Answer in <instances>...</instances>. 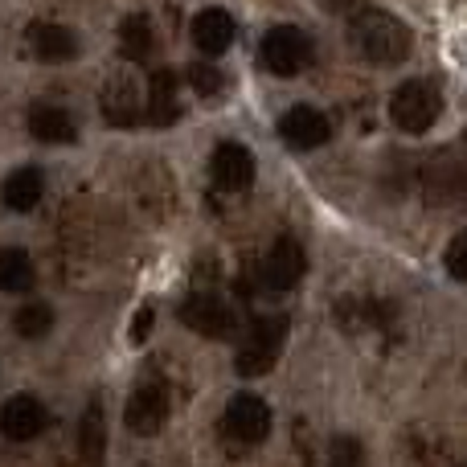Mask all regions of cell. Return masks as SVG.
Returning a JSON list of instances; mask_svg holds the SVG:
<instances>
[{
    "label": "cell",
    "instance_id": "obj_1",
    "mask_svg": "<svg viewBox=\"0 0 467 467\" xmlns=\"http://www.w3.org/2000/svg\"><path fill=\"white\" fill-rule=\"evenodd\" d=\"M348 41L373 66H398L414 49V37L402 16L386 13V8H365V5L348 16Z\"/></svg>",
    "mask_w": 467,
    "mask_h": 467
},
{
    "label": "cell",
    "instance_id": "obj_2",
    "mask_svg": "<svg viewBox=\"0 0 467 467\" xmlns=\"http://www.w3.org/2000/svg\"><path fill=\"white\" fill-rule=\"evenodd\" d=\"M439 115H443V90L431 78L402 82V87L394 90V99H389V119H394V128L406 131V136L431 131L439 123Z\"/></svg>",
    "mask_w": 467,
    "mask_h": 467
},
{
    "label": "cell",
    "instance_id": "obj_3",
    "mask_svg": "<svg viewBox=\"0 0 467 467\" xmlns=\"http://www.w3.org/2000/svg\"><path fill=\"white\" fill-rule=\"evenodd\" d=\"M422 189L431 205H463L467 202V144H447L422 169Z\"/></svg>",
    "mask_w": 467,
    "mask_h": 467
},
{
    "label": "cell",
    "instance_id": "obj_4",
    "mask_svg": "<svg viewBox=\"0 0 467 467\" xmlns=\"http://www.w3.org/2000/svg\"><path fill=\"white\" fill-rule=\"evenodd\" d=\"M283 340H287V320H283V316H258L246 345L238 348V361H234L242 378H263V373H271L275 361L283 357Z\"/></svg>",
    "mask_w": 467,
    "mask_h": 467
},
{
    "label": "cell",
    "instance_id": "obj_5",
    "mask_svg": "<svg viewBox=\"0 0 467 467\" xmlns=\"http://www.w3.org/2000/svg\"><path fill=\"white\" fill-rule=\"evenodd\" d=\"M263 66L271 74H279V78L307 70L312 66V41H307V33L296 29V25H275L263 37Z\"/></svg>",
    "mask_w": 467,
    "mask_h": 467
},
{
    "label": "cell",
    "instance_id": "obj_6",
    "mask_svg": "<svg viewBox=\"0 0 467 467\" xmlns=\"http://www.w3.org/2000/svg\"><path fill=\"white\" fill-rule=\"evenodd\" d=\"M222 431H226L230 443L238 447H258L271 435V406L258 394H234L226 414H222Z\"/></svg>",
    "mask_w": 467,
    "mask_h": 467
},
{
    "label": "cell",
    "instance_id": "obj_7",
    "mask_svg": "<svg viewBox=\"0 0 467 467\" xmlns=\"http://www.w3.org/2000/svg\"><path fill=\"white\" fill-rule=\"evenodd\" d=\"M164 419H169V389L152 378L140 381V386L131 389L128 406H123L128 431H136V435H156V431L164 427Z\"/></svg>",
    "mask_w": 467,
    "mask_h": 467
},
{
    "label": "cell",
    "instance_id": "obj_8",
    "mask_svg": "<svg viewBox=\"0 0 467 467\" xmlns=\"http://www.w3.org/2000/svg\"><path fill=\"white\" fill-rule=\"evenodd\" d=\"M181 324L202 332V337H230L234 312H230L226 299L210 296V291H197V296H189L185 304H181Z\"/></svg>",
    "mask_w": 467,
    "mask_h": 467
},
{
    "label": "cell",
    "instance_id": "obj_9",
    "mask_svg": "<svg viewBox=\"0 0 467 467\" xmlns=\"http://www.w3.org/2000/svg\"><path fill=\"white\" fill-rule=\"evenodd\" d=\"M46 422H49V410L33 394H16L0 406V435L13 439V443L37 439L41 431H46Z\"/></svg>",
    "mask_w": 467,
    "mask_h": 467
},
{
    "label": "cell",
    "instance_id": "obj_10",
    "mask_svg": "<svg viewBox=\"0 0 467 467\" xmlns=\"http://www.w3.org/2000/svg\"><path fill=\"white\" fill-rule=\"evenodd\" d=\"M210 172H213V181H218V189L242 193V189H250V181H254V156H250V148H242L238 140H222L210 156Z\"/></svg>",
    "mask_w": 467,
    "mask_h": 467
},
{
    "label": "cell",
    "instance_id": "obj_11",
    "mask_svg": "<svg viewBox=\"0 0 467 467\" xmlns=\"http://www.w3.org/2000/svg\"><path fill=\"white\" fill-rule=\"evenodd\" d=\"M279 136L287 140L291 148H299V152H312V148L328 144L332 123H328V115H324V111L299 103V107H291V111L279 119Z\"/></svg>",
    "mask_w": 467,
    "mask_h": 467
},
{
    "label": "cell",
    "instance_id": "obj_12",
    "mask_svg": "<svg viewBox=\"0 0 467 467\" xmlns=\"http://www.w3.org/2000/svg\"><path fill=\"white\" fill-rule=\"evenodd\" d=\"M25 41H29L33 57L37 62H74L78 57V37H74V29H66V25H54V21H33L29 33H25Z\"/></svg>",
    "mask_w": 467,
    "mask_h": 467
},
{
    "label": "cell",
    "instance_id": "obj_13",
    "mask_svg": "<svg viewBox=\"0 0 467 467\" xmlns=\"http://www.w3.org/2000/svg\"><path fill=\"white\" fill-rule=\"evenodd\" d=\"M304 271H307V258H304V246H299L296 238H279L263 263V279L271 291H291L299 279H304Z\"/></svg>",
    "mask_w": 467,
    "mask_h": 467
},
{
    "label": "cell",
    "instance_id": "obj_14",
    "mask_svg": "<svg viewBox=\"0 0 467 467\" xmlns=\"http://www.w3.org/2000/svg\"><path fill=\"white\" fill-rule=\"evenodd\" d=\"M103 115L111 123H136V115H144V95H140V82L131 70H119L107 78L103 87Z\"/></svg>",
    "mask_w": 467,
    "mask_h": 467
},
{
    "label": "cell",
    "instance_id": "obj_15",
    "mask_svg": "<svg viewBox=\"0 0 467 467\" xmlns=\"http://www.w3.org/2000/svg\"><path fill=\"white\" fill-rule=\"evenodd\" d=\"M234 16L226 8H202V13L193 16V25H189V37H193V46L202 49L205 57H218L226 54L234 46Z\"/></svg>",
    "mask_w": 467,
    "mask_h": 467
},
{
    "label": "cell",
    "instance_id": "obj_16",
    "mask_svg": "<svg viewBox=\"0 0 467 467\" xmlns=\"http://www.w3.org/2000/svg\"><path fill=\"white\" fill-rule=\"evenodd\" d=\"M177 90H181V82H177V74L169 70V66H161V70L148 78V95H144V115H148V123H156V128H169L172 119H177Z\"/></svg>",
    "mask_w": 467,
    "mask_h": 467
},
{
    "label": "cell",
    "instance_id": "obj_17",
    "mask_svg": "<svg viewBox=\"0 0 467 467\" xmlns=\"http://www.w3.org/2000/svg\"><path fill=\"white\" fill-rule=\"evenodd\" d=\"M78 455L87 467H103L107 463V414H103V402L90 398V406L82 410V422H78Z\"/></svg>",
    "mask_w": 467,
    "mask_h": 467
},
{
    "label": "cell",
    "instance_id": "obj_18",
    "mask_svg": "<svg viewBox=\"0 0 467 467\" xmlns=\"http://www.w3.org/2000/svg\"><path fill=\"white\" fill-rule=\"evenodd\" d=\"M41 193H46V181H41V169H16L5 177V185H0V202L8 205L13 213H29L33 205L41 202Z\"/></svg>",
    "mask_w": 467,
    "mask_h": 467
},
{
    "label": "cell",
    "instance_id": "obj_19",
    "mask_svg": "<svg viewBox=\"0 0 467 467\" xmlns=\"http://www.w3.org/2000/svg\"><path fill=\"white\" fill-rule=\"evenodd\" d=\"M29 131L33 140L41 144H70L78 131H74V119L62 111V107H49V103H37L29 111Z\"/></svg>",
    "mask_w": 467,
    "mask_h": 467
},
{
    "label": "cell",
    "instance_id": "obj_20",
    "mask_svg": "<svg viewBox=\"0 0 467 467\" xmlns=\"http://www.w3.org/2000/svg\"><path fill=\"white\" fill-rule=\"evenodd\" d=\"M119 46L128 57H148L156 46V33H152V21L144 13H131L119 21Z\"/></svg>",
    "mask_w": 467,
    "mask_h": 467
},
{
    "label": "cell",
    "instance_id": "obj_21",
    "mask_svg": "<svg viewBox=\"0 0 467 467\" xmlns=\"http://www.w3.org/2000/svg\"><path fill=\"white\" fill-rule=\"evenodd\" d=\"M33 263L25 250H0V291H29Z\"/></svg>",
    "mask_w": 467,
    "mask_h": 467
},
{
    "label": "cell",
    "instance_id": "obj_22",
    "mask_svg": "<svg viewBox=\"0 0 467 467\" xmlns=\"http://www.w3.org/2000/svg\"><path fill=\"white\" fill-rule=\"evenodd\" d=\"M13 328H16V337L41 340L49 328H54V312H49L46 304H29V307H21V312L13 316Z\"/></svg>",
    "mask_w": 467,
    "mask_h": 467
},
{
    "label": "cell",
    "instance_id": "obj_23",
    "mask_svg": "<svg viewBox=\"0 0 467 467\" xmlns=\"http://www.w3.org/2000/svg\"><path fill=\"white\" fill-rule=\"evenodd\" d=\"M328 467H369V463H365L361 439H348V435L332 439V447H328Z\"/></svg>",
    "mask_w": 467,
    "mask_h": 467
},
{
    "label": "cell",
    "instance_id": "obj_24",
    "mask_svg": "<svg viewBox=\"0 0 467 467\" xmlns=\"http://www.w3.org/2000/svg\"><path fill=\"white\" fill-rule=\"evenodd\" d=\"M189 87L197 90V95H218L222 87H226V74L218 70V66H210V62H197V66H189Z\"/></svg>",
    "mask_w": 467,
    "mask_h": 467
},
{
    "label": "cell",
    "instance_id": "obj_25",
    "mask_svg": "<svg viewBox=\"0 0 467 467\" xmlns=\"http://www.w3.org/2000/svg\"><path fill=\"white\" fill-rule=\"evenodd\" d=\"M443 266L451 279L467 283V230H460L451 242H447V254H443Z\"/></svg>",
    "mask_w": 467,
    "mask_h": 467
},
{
    "label": "cell",
    "instance_id": "obj_26",
    "mask_svg": "<svg viewBox=\"0 0 467 467\" xmlns=\"http://www.w3.org/2000/svg\"><path fill=\"white\" fill-rule=\"evenodd\" d=\"M152 324H156V307L144 304V307L136 312V320H131V345H144L148 332H152Z\"/></svg>",
    "mask_w": 467,
    "mask_h": 467
}]
</instances>
